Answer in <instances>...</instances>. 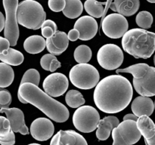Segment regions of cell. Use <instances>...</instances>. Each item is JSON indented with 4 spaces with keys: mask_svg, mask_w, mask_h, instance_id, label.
<instances>
[{
    "mask_svg": "<svg viewBox=\"0 0 155 145\" xmlns=\"http://www.w3.org/2000/svg\"><path fill=\"white\" fill-rule=\"evenodd\" d=\"M133 96V85L126 77L116 74L99 81L93 93L96 107L105 113H117L130 104Z\"/></svg>",
    "mask_w": 155,
    "mask_h": 145,
    "instance_id": "obj_1",
    "label": "cell"
},
{
    "mask_svg": "<svg viewBox=\"0 0 155 145\" xmlns=\"http://www.w3.org/2000/svg\"><path fill=\"white\" fill-rule=\"evenodd\" d=\"M18 98L22 104H30L37 107L54 122H64L69 119V110L63 104L32 83L20 84Z\"/></svg>",
    "mask_w": 155,
    "mask_h": 145,
    "instance_id": "obj_2",
    "label": "cell"
},
{
    "mask_svg": "<svg viewBox=\"0 0 155 145\" xmlns=\"http://www.w3.org/2000/svg\"><path fill=\"white\" fill-rule=\"evenodd\" d=\"M122 47L135 58H149L155 51V33L144 29H132L123 36Z\"/></svg>",
    "mask_w": 155,
    "mask_h": 145,
    "instance_id": "obj_3",
    "label": "cell"
},
{
    "mask_svg": "<svg viewBox=\"0 0 155 145\" xmlns=\"http://www.w3.org/2000/svg\"><path fill=\"white\" fill-rule=\"evenodd\" d=\"M117 74L130 73L133 76L134 89L141 96L153 97L155 95V67L145 63L132 65L127 68L117 69Z\"/></svg>",
    "mask_w": 155,
    "mask_h": 145,
    "instance_id": "obj_4",
    "label": "cell"
},
{
    "mask_svg": "<svg viewBox=\"0 0 155 145\" xmlns=\"http://www.w3.org/2000/svg\"><path fill=\"white\" fill-rule=\"evenodd\" d=\"M17 18L20 25L36 30L42 27L46 18V14L42 5L38 2L24 0L18 5Z\"/></svg>",
    "mask_w": 155,
    "mask_h": 145,
    "instance_id": "obj_5",
    "label": "cell"
},
{
    "mask_svg": "<svg viewBox=\"0 0 155 145\" xmlns=\"http://www.w3.org/2000/svg\"><path fill=\"white\" fill-rule=\"evenodd\" d=\"M71 83L83 90L93 89L99 82L98 69L89 63H78L71 68L69 72Z\"/></svg>",
    "mask_w": 155,
    "mask_h": 145,
    "instance_id": "obj_6",
    "label": "cell"
},
{
    "mask_svg": "<svg viewBox=\"0 0 155 145\" xmlns=\"http://www.w3.org/2000/svg\"><path fill=\"white\" fill-rule=\"evenodd\" d=\"M100 115L95 107L89 105L81 106L73 115V124L78 131L90 133L98 128Z\"/></svg>",
    "mask_w": 155,
    "mask_h": 145,
    "instance_id": "obj_7",
    "label": "cell"
},
{
    "mask_svg": "<svg viewBox=\"0 0 155 145\" xmlns=\"http://www.w3.org/2000/svg\"><path fill=\"white\" fill-rule=\"evenodd\" d=\"M111 134L114 140L112 145H133L142 137L137 122L133 120H124L114 128Z\"/></svg>",
    "mask_w": 155,
    "mask_h": 145,
    "instance_id": "obj_8",
    "label": "cell"
},
{
    "mask_svg": "<svg viewBox=\"0 0 155 145\" xmlns=\"http://www.w3.org/2000/svg\"><path fill=\"white\" fill-rule=\"evenodd\" d=\"M2 2L5 11V38L9 41L12 46H15L19 39V27L17 18V10L19 3L18 0H3Z\"/></svg>",
    "mask_w": 155,
    "mask_h": 145,
    "instance_id": "obj_9",
    "label": "cell"
},
{
    "mask_svg": "<svg viewBox=\"0 0 155 145\" xmlns=\"http://www.w3.org/2000/svg\"><path fill=\"white\" fill-rule=\"evenodd\" d=\"M124 52L118 45L106 44L99 48L97 60L100 66L107 70L117 69L124 62Z\"/></svg>",
    "mask_w": 155,
    "mask_h": 145,
    "instance_id": "obj_10",
    "label": "cell"
},
{
    "mask_svg": "<svg viewBox=\"0 0 155 145\" xmlns=\"http://www.w3.org/2000/svg\"><path fill=\"white\" fill-rule=\"evenodd\" d=\"M101 27L106 36L110 39H120L128 31L129 24L122 14L112 13L101 21Z\"/></svg>",
    "mask_w": 155,
    "mask_h": 145,
    "instance_id": "obj_11",
    "label": "cell"
},
{
    "mask_svg": "<svg viewBox=\"0 0 155 145\" xmlns=\"http://www.w3.org/2000/svg\"><path fill=\"white\" fill-rule=\"evenodd\" d=\"M69 80L63 73L53 72L44 79L42 87L45 93L52 98L63 95L68 90Z\"/></svg>",
    "mask_w": 155,
    "mask_h": 145,
    "instance_id": "obj_12",
    "label": "cell"
},
{
    "mask_svg": "<svg viewBox=\"0 0 155 145\" xmlns=\"http://www.w3.org/2000/svg\"><path fill=\"white\" fill-rule=\"evenodd\" d=\"M30 131L33 138L39 141H45L52 137L54 126L48 118L40 117L33 121Z\"/></svg>",
    "mask_w": 155,
    "mask_h": 145,
    "instance_id": "obj_13",
    "label": "cell"
},
{
    "mask_svg": "<svg viewBox=\"0 0 155 145\" xmlns=\"http://www.w3.org/2000/svg\"><path fill=\"white\" fill-rule=\"evenodd\" d=\"M0 113H5L7 119L11 124V128L14 132H19L23 135H27L30 133L26 125L24 114L19 108H1Z\"/></svg>",
    "mask_w": 155,
    "mask_h": 145,
    "instance_id": "obj_14",
    "label": "cell"
},
{
    "mask_svg": "<svg viewBox=\"0 0 155 145\" xmlns=\"http://www.w3.org/2000/svg\"><path fill=\"white\" fill-rule=\"evenodd\" d=\"M80 32V39L88 41L93 39L98 30V23L91 16H83L74 24V28Z\"/></svg>",
    "mask_w": 155,
    "mask_h": 145,
    "instance_id": "obj_15",
    "label": "cell"
},
{
    "mask_svg": "<svg viewBox=\"0 0 155 145\" xmlns=\"http://www.w3.org/2000/svg\"><path fill=\"white\" fill-rule=\"evenodd\" d=\"M50 145H88L83 135L74 130H60L51 138Z\"/></svg>",
    "mask_w": 155,
    "mask_h": 145,
    "instance_id": "obj_16",
    "label": "cell"
},
{
    "mask_svg": "<svg viewBox=\"0 0 155 145\" xmlns=\"http://www.w3.org/2000/svg\"><path fill=\"white\" fill-rule=\"evenodd\" d=\"M69 41L66 33L58 30L53 36L46 39V48L50 54L60 55L67 50L69 45Z\"/></svg>",
    "mask_w": 155,
    "mask_h": 145,
    "instance_id": "obj_17",
    "label": "cell"
},
{
    "mask_svg": "<svg viewBox=\"0 0 155 145\" xmlns=\"http://www.w3.org/2000/svg\"><path fill=\"white\" fill-rule=\"evenodd\" d=\"M131 110L139 118L141 116H150L154 110V101L149 97L139 96L133 100Z\"/></svg>",
    "mask_w": 155,
    "mask_h": 145,
    "instance_id": "obj_18",
    "label": "cell"
},
{
    "mask_svg": "<svg viewBox=\"0 0 155 145\" xmlns=\"http://www.w3.org/2000/svg\"><path fill=\"white\" fill-rule=\"evenodd\" d=\"M140 7L139 0H114L110 8L124 17H130L135 14Z\"/></svg>",
    "mask_w": 155,
    "mask_h": 145,
    "instance_id": "obj_19",
    "label": "cell"
},
{
    "mask_svg": "<svg viewBox=\"0 0 155 145\" xmlns=\"http://www.w3.org/2000/svg\"><path fill=\"white\" fill-rule=\"evenodd\" d=\"M137 126L145 139V145H155V124L149 116H141Z\"/></svg>",
    "mask_w": 155,
    "mask_h": 145,
    "instance_id": "obj_20",
    "label": "cell"
},
{
    "mask_svg": "<svg viewBox=\"0 0 155 145\" xmlns=\"http://www.w3.org/2000/svg\"><path fill=\"white\" fill-rule=\"evenodd\" d=\"M120 123L117 117L107 116L101 119L96 130V137L99 140H105L110 137L113 129Z\"/></svg>",
    "mask_w": 155,
    "mask_h": 145,
    "instance_id": "obj_21",
    "label": "cell"
},
{
    "mask_svg": "<svg viewBox=\"0 0 155 145\" xmlns=\"http://www.w3.org/2000/svg\"><path fill=\"white\" fill-rule=\"evenodd\" d=\"M46 47V40L43 36L39 35H33L25 39L24 42V48L27 53L32 54L42 52Z\"/></svg>",
    "mask_w": 155,
    "mask_h": 145,
    "instance_id": "obj_22",
    "label": "cell"
},
{
    "mask_svg": "<svg viewBox=\"0 0 155 145\" xmlns=\"http://www.w3.org/2000/svg\"><path fill=\"white\" fill-rule=\"evenodd\" d=\"M83 11V5L80 0H66L63 14L68 18L75 19L81 15Z\"/></svg>",
    "mask_w": 155,
    "mask_h": 145,
    "instance_id": "obj_23",
    "label": "cell"
},
{
    "mask_svg": "<svg viewBox=\"0 0 155 145\" xmlns=\"http://www.w3.org/2000/svg\"><path fill=\"white\" fill-rule=\"evenodd\" d=\"M24 54L21 51L10 48L4 54H0V60L12 66H18L24 62Z\"/></svg>",
    "mask_w": 155,
    "mask_h": 145,
    "instance_id": "obj_24",
    "label": "cell"
},
{
    "mask_svg": "<svg viewBox=\"0 0 155 145\" xmlns=\"http://www.w3.org/2000/svg\"><path fill=\"white\" fill-rule=\"evenodd\" d=\"M106 2H100L97 0H86L84 3V8L89 16L94 18H102Z\"/></svg>",
    "mask_w": 155,
    "mask_h": 145,
    "instance_id": "obj_25",
    "label": "cell"
},
{
    "mask_svg": "<svg viewBox=\"0 0 155 145\" xmlns=\"http://www.w3.org/2000/svg\"><path fill=\"white\" fill-rule=\"evenodd\" d=\"M15 72L10 65L0 63V88L8 87L13 82Z\"/></svg>",
    "mask_w": 155,
    "mask_h": 145,
    "instance_id": "obj_26",
    "label": "cell"
},
{
    "mask_svg": "<svg viewBox=\"0 0 155 145\" xmlns=\"http://www.w3.org/2000/svg\"><path fill=\"white\" fill-rule=\"evenodd\" d=\"M40 65L45 70L54 72L61 66V63L52 54H44L40 59Z\"/></svg>",
    "mask_w": 155,
    "mask_h": 145,
    "instance_id": "obj_27",
    "label": "cell"
},
{
    "mask_svg": "<svg viewBox=\"0 0 155 145\" xmlns=\"http://www.w3.org/2000/svg\"><path fill=\"white\" fill-rule=\"evenodd\" d=\"M65 101L71 108H79L81 106H83L86 102L83 95L79 91L74 90V89L67 92Z\"/></svg>",
    "mask_w": 155,
    "mask_h": 145,
    "instance_id": "obj_28",
    "label": "cell"
},
{
    "mask_svg": "<svg viewBox=\"0 0 155 145\" xmlns=\"http://www.w3.org/2000/svg\"><path fill=\"white\" fill-rule=\"evenodd\" d=\"M74 56L78 63H88L92 58V50L88 45H80L76 48Z\"/></svg>",
    "mask_w": 155,
    "mask_h": 145,
    "instance_id": "obj_29",
    "label": "cell"
},
{
    "mask_svg": "<svg viewBox=\"0 0 155 145\" xmlns=\"http://www.w3.org/2000/svg\"><path fill=\"white\" fill-rule=\"evenodd\" d=\"M136 22L139 27L144 30L151 28L153 24L152 14L147 11L139 12V14L136 15Z\"/></svg>",
    "mask_w": 155,
    "mask_h": 145,
    "instance_id": "obj_30",
    "label": "cell"
},
{
    "mask_svg": "<svg viewBox=\"0 0 155 145\" xmlns=\"http://www.w3.org/2000/svg\"><path fill=\"white\" fill-rule=\"evenodd\" d=\"M40 82V75L38 70L35 69H29L25 72L21 79V84L24 83H32L35 85H39Z\"/></svg>",
    "mask_w": 155,
    "mask_h": 145,
    "instance_id": "obj_31",
    "label": "cell"
},
{
    "mask_svg": "<svg viewBox=\"0 0 155 145\" xmlns=\"http://www.w3.org/2000/svg\"><path fill=\"white\" fill-rule=\"evenodd\" d=\"M12 95L5 88H0V109L8 108L12 104Z\"/></svg>",
    "mask_w": 155,
    "mask_h": 145,
    "instance_id": "obj_32",
    "label": "cell"
},
{
    "mask_svg": "<svg viewBox=\"0 0 155 145\" xmlns=\"http://www.w3.org/2000/svg\"><path fill=\"white\" fill-rule=\"evenodd\" d=\"M11 131L12 128L8 119L4 116H0V137H4L8 135Z\"/></svg>",
    "mask_w": 155,
    "mask_h": 145,
    "instance_id": "obj_33",
    "label": "cell"
},
{
    "mask_svg": "<svg viewBox=\"0 0 155 145\" xmlns=\"http://www.w3.org/2000/svg\"><path fill=\"white\" fill-rule=\"evenodd\" d=\"M48 5L49 8L54 12L63 11L66 5V0H48Z\"/></svg>",
    "mask_w": 155,
    "mask_h": 145,
    "instance_id": "obj_34",
    "label": "cell"
},
{
    "mask_svg": "<svg viewBox=\"0 0 155 145\" xmlns=\"http://www.w3.org/2000/svg\"><path fill=\"white\" fill-rule=\"evenodd\" d=\"M15 143V135L13 131H11L8 135L4 137H0L1 145H14Z\"/></svg>",
    "mask_w": 155,
    "mask_h": 145,
    "instance_id": "obj_35",
    "label": "cell"
},
{
    "mask_svg": "<svg viewBox=\"0 0 155 145\" xmlns=\"http://www.w3.org/2000/svg\"><path fill=\"white\" fill-rule=\"evenodd\" d=\"M10 42L6 38L0 36V54H4L7 50L10 48Z\"/></svg>",
    "mask_w": 155,
    "mask_h": 145,
    "instance_id": "obj_36",
    "label": "cell"
},
{
    "mask_svg": "<svg viewBox=\"0 0 155 145\" xmlns=\"http://www.w3.org/2000/svg\"><path fill=\"white\" fill-rule=\"evenodd\" d=\"M41 32H42V35L44 38H46V39H49L51 36H53V35L56 33L54 32V30L52 28L48 27H41Z\"/></svg>",
    "mask_w": 155,
    "mask_h": 145,
    "instance_id": "obj_37",
    "label": "cell"
},
{
    "mask_svg": "<svg viewBox=\"0 0 155 145\" xmlns=\"http://www.w3.org/2000/svg\"><path fill=\"white\" fill-rule=\"evenodd\" d=\"M68 36L70 41L75 42L77 39H80V32L77 30H76V29H72V30H71L69 31Z\"/></svg>",
    "mask_w": 155,
    "mask_h": 145,
    "instance_id": "obj_38",
    "label": "cell"
},
{
    "mask_svg": "<svg viewBox=\"0 0 155 145\" xmlns=\"http://www.w3.org/2000/svg\"><path fill=\"white\" fill-rule=\"evenodd\" d=\"M51 27V28H52L53 30H54V32L58 31L57 25H56L55 23H54L53 21H51V20H49V19L45 20V21H44V23L42 24V27Z\"/></svg>",
    "mask_w": 155,
    "mask_h": 145,
    "instance_id": "obj_39",
    "label": "cell"
},
{
    "mask_svg": "<svg viewBox=\"0 0 155 145\" xmlns=\"http://www.w3.org/2000/svg\"><path fill=\"white\" fill-rule=\"evenodd\" d=\"M138 119L139 117H137L134 113H129V114L125 115L124 117V120H133L136 121V122H137Z\"/></svg>",
    "mask_w": 155,
    "mask_h": 145,
    "instance_id": "obj_40",
    "label": "cell"
},
{
    "mask_svg": "<svg viewBox=\"0 0 155 145\" xmlns=\"http://www.w3.org/2000/svg\"><path fill=\"white\" fill-rule=\"evenodd\" d=\"M112 2H113V0H107V1H106V5H105V7H104V14H103L102 19H101V21H102V20L106 17V14L107 13V11H108L109 8H110V5H111Z\"/></svg>",
    "mask_w": 155,
    "mask_h": 145,
    "instance_id": "obj_41",
    "label": "cell"
},
{
    "mask_svg": "<svg viewBox=\"0 0 155 145\" xmlns=\"http://www.w3.org/2000/svg\"><path fill=\"white\" fill-rule=\"evenodd\" d=\"M5 18L3 14L0 11V32L2 31L5 28Z\"/></svg>",
    "mask_w": 155,
    "mask_h": 145,
    "instance_id": "obj_42",
    "label": "cell"
},
{
    "mask_svg": "<svg viewBox=\"0 0 155 145\" xmlns=\"http://www.w3.org/2000/svg\"><path fill=\"white\" fill-rule=\"evenodd\" d=\"M150 3H155V0H147Z\"/></svg>",
    "mask_w": 155,
    "mask_h": 145,
    "instance_id": "obj_43",
    "label": "cell"
},
{
    "mask_svg": "<svg viewBox=\"0 0 155 145\" xmlns=\"http://www.w3.org/2000/svg\"><path fill=\"white\" fill-rule=\"evenodd\" d=\"M28 145H41L39 144V143H30V144Z\"/></svg>",
    "mask_w": 155,
    "mask_h": 145,
    "instance_id": "obj_44",
    "label": "cell"
},
{
    "mask_svg": "<svg viewBox=\"0 0 155 145\" xmlns=\"http://www.w3.org/2000/svg\"><path fill=\"white\" fill-rule=\"evenodd\" d=\"M154 65H155V55H154Z\"/></svg>",
    "mask_w": 155,
    "mask_h": 145,
    "instance_id": "obj_45",
    "label": "cell"
},
{
    "mask_svg": "<svg viewBox=\"0 0 155 145\" xmlns=\"http://www.w3.org/2000/svg\"><path fill=\"white\" fill-rule=\"evenodd\" d=\"M154 109H155V101H154Z\"/></svg>",
    "mask_w": 155,
    "mask_h": 145,
    "instance_id": "obj_46",
    "label": "cell"
}]
</instances>
